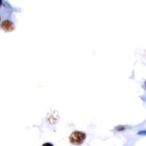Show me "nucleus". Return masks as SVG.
Segmentation results:
<instances>
[{
  "mask_svg": "<svg viewBox=\"0 0 146 146\" xmlns=\"http://www.w3.org/2000/svg\"><path fill=\"white\" fill-rule=\"evenodd\" d=\"M0 27H1V29L5 31L6 33L12 32L15 29V26H14V23L9 19H6L1 21Z\"/></svg>",
  "mask_w": 146,
  "mask_h": 146,
  "instance_id": "obj_2",
  "label": "nucleus"
},
{
  "mask_svg": "<svg viewBox=\"0 0 146 146\" xmlns=\"http://www.w3.org/2000/svg\"><path fill=\"white\" fill-rule=\"evenodd\" d=\"M86 134L84 132L79 131H75L71 133L69 135V142L71 145L76 146H80L82 145L86 141Z\"/></svg>",
  "mask_w": 146,
  "mask_h": 146,
  "instance_id": "obj_1",
  "label": "nucleus"
},
{
  "mask_svg": "<svg viewBox=\"0 0 146 146\" xmlns=\"http://www.w3.org/2000/svg\"><path fill=\"white\" fill-rule=\"evenodd\" d=\"M42 146H54V145L51 143H45L43 144Z\"/></svg>",
  "mask_w": 146,
  "mask_h": 146,
  "instance_id": "obj_5",
  "label": "nucleus"
},
{
  "mask_svg": "<svg viewBox=\"0 0 146 146\" xmlns=\"http://www.w3.org/2000/svg\"><path fill=\"white\" fill-rule=\"evenodd\" d=\"M138 135H146V130L145 131H139V132L138 133Z\"/></svg>",
  "mask_w": 146,
  "mask_h": 146,
  "instance_id": "obj_4",
  "label": "nucleus"
},
{
  "mask_svg": "<svg viewBox=\"0 0 146 146\" xmlns=\"http://www.w3.org/2000/svg\"><path fill=\"white\" fill-rule=\"evenodd\" d=\"M125 129V126H124V125H118V126H117L116 128H115V130L118 131H123Z\"/></svg>",
  "mask_w": 146,
  "mask_h": 146,
  "instance_id": "obj_3",
  "label": "nucleus"
},
{
  "mask_svg": "<svg viewBox=\"0 0 146 146\" xmlns=\"http://www.w3.org/2000/svg\"><path fill=\"white\" fill-rule=\"evenodd\" d=\"M145 87H146V81H145Z\"/></svg>",
  "mask_w": 146,
  "mask_h": 146,
  "instance_id": "obj_7",
  "label": "nucleus"
},
{
  "mask_svg": "<svg viewBox=\"0 0 146 146\" xmlns=\"http://www.w3.org/2000/svg\"><path fill=\"white\" fill-rule=\"evenodd\" d=\"M0 20H1V17H0Z\"/></svg>",
  "mask_w": 146,
  "mask_h": 146,
  "instance_id": "obj_8",
  "label": "nucleus"
},
{
  "mask_svg": "<svg viewBox=\"0 0 146 146\" xmlns=\"http://www.w3.org/2000/svg\"><path fill=\"white\" fill-rule=\"evenodd\" d=\"M1 6H2V0H0V8L1 7Z\"/></svg>",
  "mask_w": 146,
  "mask_h": 146,
  "instance_id": "obj_6",
  "label": "nucleus"
}]
</instances>
